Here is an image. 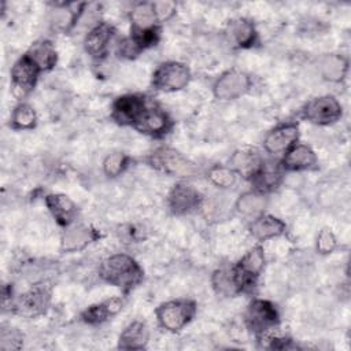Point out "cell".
Wrapping results in <instances>:
<instances>
[{
  "label": "cell",
  "mask_w": 351,
  "mask_h": 351,
  "mask_svg": "<svg viewBox=\"0 0 351 351\" xmlns=\"http://www.w3.org/2000/svg\"><path fill=\"white\" fill-rule=\"evenodd\" d=\"M99 276L112 287L130 291L143 281L144 271L130 255L114 254L100 263Z\"/></svg>",
  "instance_id": "6da1fadb"
},
{
  "label": "cell",
  "mask_w": 351,
  "mask_h": 351,
  "mask_svg": "<svg viewBox=\"0 0 351 351\" xmlns=\"http://www.w3.org/2000/svg\"><path fill=\"white\" fill-rule=\"evenodd\" d=\"M280 315L276 306L265 299H254L244 313V324L256 337L265 339L278 326Z\"/></svg>",
  "instance_id": "7a4b0ae2"
},
{
  "label": "cell",
  "mask_w": 351,
  "mask_h": 351,
  "mask_svg": "<svg viewBox=\"0 0 351 351\" xmlns=\"http://www.w3.org/2000/svg\"><path fill=\"white\" fill-rule=\"evenodd\" d=\"M196 314V303L189 299H176L159 304L155 310L160 328L169 332H180Z\"/></svg>",
  "instance_id": "3957f363"
},
{
  "label": "cell",
  "mask_w": 351,
  "mask_h": 351,
  "mask_svg": "<svg viewBox=\"0 0 351 351\" xmlns=\"http://www.w3.org/2000/svg\"><path fill=\"white\" fill-rule=\"evenodd\" d=\"M149 165L158 171L170 177H191L195 171V163L180 151L170 147H160L149 156Z\"/></svg>",
  "instance_id": "277c9868"
},
{
  "label": "cell",
  "mask_w": 351,
  "mask_h": 351,
  "mask_svg": "<svg viewBox=\"0 0 351 351\" xmlns=\"http://www.w3.org/2000/svg\"><path fill=\"white\" fill-rule=\"evenodd\" d=\"M343 115L340 101L332 95H324L308 100L303 110L302 117L308 122L319 126H326L337 122Z\"/></svg>",
  "instance_id": "5b68a950"
},
{
  "label": "cell",
  "mask_w": 351,
  "mask_h": 351,
  "mask_svg": "<svg viewBox=\"0 0 351 351\" xmlns=\"http://www.w3.org/2000/svg\"><path fill=\"white\" fill-rule=\"evenodd\" d=\"M191 81V70L185 63L170 60L162 63L152 75V86L162 92H176Z\"/></svg>",
  "instance_id": "8992f818"
},
{
  "label": "cell",
  "mask_w": 351,
  "mask_h": 351,
  "mask_svg": "<svg viewBox=\"0 0 351 351\" xmlns=\"http://www.w3.org/2000/svg\"><path fill=\"white\" fill-rule=\"evenodd\" d=\"M251 88V78L241 70H226L213 85V93L218 100L230 101L245 95Z\"/></svg>",
  "instance_id": "52a82bcc"
},
{
  "label": "cell",
  "mask_w": 351,
  "mask_h": 351,
  "mask_svg": "<svg viewBox=\"0 0 351 351\" xmlns=\"http://www.w3.org/2000/svg\"><path fill=\"white\" fill-rule=\"evenodd\" d=\"M40 69L25 53L11 67V93L16 99H23L34 86L40 75Z\"/></svg>",
  "instance_id": "ba28073f"
},
{
  "label": "cell",
  "mask_w": 351,
  "mask_h": 351,
  "mask_svg": "<svg viewBox=\"0 0 351 351\" xmlns=\"http://www.w3.org/2000/svg\"><path fill=\"white\" fill-rule=\"evenodd\" d=\"M147 107L148 104L144 96L136 93L123 95L114 101L111 117L119 125L134 128L143 117Z\"/></svg>",
  "instance_id": "9c48e42d"
},
{
  "label": "cell",
  "mask_w": 351,
  "mask_h": 351,
  "mask_svg": "<svg viewBox=\"0 0 351 351\" xmlns=\"http://www.w3.org/2000/svg\"><path fill=\"white\" fill-rule=\"evenodd\" d=\"M239 281L243 287V292L251 289L256 278L261 276L265 267V251L262 247L255 245L250 251H247L241 259L233 266Z\"/></svg>",
  "instance_id": "30bf717a"
},
{
  "label": "cell",
  "mask_w": 351,
  "mask_h": 351,
  "mask_svg": "<svg viewBox=\"0 0 351 351\" xmlns=\"http://www.w3.org/2000/svg\"><path fill=\"white\" fill-rule=\"evenodd\" d=\"M167 206L174 215L191 214L202 206V195L195 186L178 182L169 192Z\"/></svg>",
  "instance_id": "8fae6325"
},
{
  "label": "cell",
  "mask_w": 351,
  "mask_h": 351,
  "mask_svg": "<svg viewBox=\"0 0 351 351\" xmlns=\"http://www.w3.org/2000/svg\"><path fill=\"white\" fill-rule=\"evenodd\" d=\"M299 126L295 122H285L273 128L263 140V148L271 155L285 154L298 143Z\"/></svg>",
  "instance_id": "7c38bea8"
},
{
  "label": "cell",
  "mask_w": 351,
  "mask_h": 351,
  "mask_svg": "<svg viewBox=\"0 0 351 351\" xmlns=\"http://www.w3.org/2000/svg\"><path fill=\"white\" fill-rule=\"evenodd\" d=\"M318 163L314 149L307 144L292 145L280 160L282 170L285 171H303L315 169Z\"/></svg>",
  "instance_id": "4fadbf2b"
},
{
  "label": "cell",
  "mask_w": 351,
  "mask_h": 351,
  "mask_svg": "<svg viewBox=\"0 0 351 351\" xmlns=\"http://www.w3.org/2000/svg\"><path fill=\"white\" fill-rule=\"evenodd\" d=\"M282 167L280 162H265L262 160L256 171L250 177L252 189L261 193H269L274 191L282 178Z\"/></svg>",
  "instance_id": "5bb4252c"
},
{
  "label": "cell",
  "mask_w": 351,
  "mask_h": 351,
  "mask_svg": "<svg viewBox=\"0 0 351 351\" xmlns=\"http://www.w3.org/2000/svg\"><path fill=\"white\" fill-rule=\"evenodd\" d=\"M48 302L49 291L41 284H36L16 299L14 308L23 315H37L47 308Z\"/></svg>",
  "instance_id": "9a60e30c"
},
{
  "label": "cell",
  "mask_w": 351,
  "mask_h": 351,
  "mask_svg": "<svg viewBox=\"0 0 351 351\" xmlns=\"http://www.w3.org/2000/svg\"><path fill=\"white\" fill-rule=\"evenodd\" d=\"M96 239V233L92 228L84 223H70L63 229L60 237V247L66 252H75L84 250Z\"/></svg>",
  "instance_id": "2e32d148"
},
{
  "label": "cell",
  "mask_w": 351,
  "mask_h": 351,
  "mask_svg": "<svg viewBox=\"0 0 351 351\" xmlns=\"http://www.w3.org/2000/svg\"><path fill=\"white\" fill-rule=\"evenodd\" d=\"M114 27L107 22H99L89 29L84 38V48L85 51L93 56L100 58L106 53L108 44L114 37Z\"/></svg>",
  "instance_id": "e0dca14e"
},
{
  "label": "cell",
  "mask_w": 351,
  "mask_h": 351,
  "mask_svg": "<svg viewBox=\"0 0 351 351\" xmlns=\"http://www.w3.org/2000/svg\"><path fill=\"white\" fill-rule=\"evenodd\" d=\"M171 128V119L169 115L159 107L148 106L144 111L140 121L136 123L134 129L140 133L149 136H162L166 134Z\"/></svg>",
  "instance_id": "ac0fdd59"
},
{
  "label": "cell",
  "mask_w": 351,
  "mask_h": 351,
  "mask_svg": "<svg viewBox=\"0 0 351 351\" xmlns=\"http://www.w3.org/2000/svg\"><path fill=\"white\" fill-rule=\"evenodd\" d=\"M285 229L287 225L284 221L265 213L255 217L248 226L251 236L258 241H266L274 237H280L281 234H284Z\"/></svg>",
  "instance_id": "d6986e66"
},
{
  "label": "cell",
  "mask_w": 351,
  "mask_h": 351,
  "mask_svg": "<svg viewBox=\"0 0 351 351\" xmlns=\"http://www.w3.org/2000/svg\"><path fill=\"white\" fill-rule=\"evenodd\" d=\"M45 204L60 226L66 228L74 222L77 217V206L67 195L49 193L45 196Z\"/></svg>",
  "instance_id": "ffe728a7"
},
{
  "label": "cell",
  "mask_w": 351,
  "mask_h": 351,
  "mask_svg": "<svg viewBox=\"0 0 351 351\" xmlns=\"http://www.w3.org/2000/svg\"><path fill=\"white\" fill-rule=\"evenodd\" d=\"M123 299L112 296L100 303L92 304L81 313V319L89 325H99L106 322L108 318L117 315L123 308Z\"/></svg>",
  "instance_id": "44dd1931"
},
{
  "label": "cell",
  "mask_w": 351,
  "mask_h": 351,
  "mask_svg": "<svg viewBox=\"0 0 351 351\" xmlns=\"http://www.w3.org/2000/svg\"><path fill=\"white\" fill-rule=\"evenodd\" d=\"M130 23L132 34H143L159 29V19L155 12L154 3L144 1L136 4L130 11Z\"/></svg>",
  "instance_id": "7402d4cb"
},
{
  "label": "cell",
  "mask_w": 351,
  "mask_h": 351,
  "mask_svg": "<svg viewBox=\"0 0 351 351\" xmlns=\"http://www.w3.org/2000/svg\"><path fill=\"white\" fill-rule=\"evenodd\" d=\"M149 341V329L143 321L130 322L118 337L121 350H143Z\"/></svg>",
  "instance_id": "603a6c76"
},
{
  "label": "cell",
  "mask_w": 351,
  "mask_h": 351,
  "mask_svg": "<svg viewBox=\"0 0 351 351\" xmlns=\"http://www.w3.org/2000/svg\"><path fill=\"white\" fill-rule=\"evenodd\" d=\"M318 70L324 80L329 82H341L348 73V59L339 53L324 55L318 60Z\"/></svg>",
  "instance_id": "cb8c5ba5"
},
{
  "label": "cell",
  "mask_w": 351,
  "mask_h": 351,
  "mask_svg": "<svg viewBox=\"0 0 351 351\" xmlns=\"http://www.w3.org/2000/svg\"><path fill=\"white\" fill-rule=\"evenodd\" d=\"M211 285L215 293L225 298H232L243 292V287L239 281L234 267L217 269L211 276Z\"/></svg>",
  "instance_id": "d4e9b609"
},
{
  "label": "cell",
  "mask_w": 351,
  "mask_h": 351,
  "mask_svg": "<svg viewBox=\"0 0 351 351\" xmlns=\"http://www.w3.org/2000/svg\"><path fill=\"white\" fill-rule=\"evenodd\" d=\"M230 41L239 48H250L256 43V30L254 23L245 18H236L228 26Z\"/></svg>",
  "instance_id": "484cf974"
},
{
  "label": "cell",
  "mask_w": 351,
  "mask_h": 351,
  "mask_svg": "<svg viewBox=\"0 0 351 351\" xmlns=\"http://www.w3.org/2000/svg\"><path fill=\"white\" fill-rule=\"evenodd\" d=\"M259 152L254 148H240L230 158V167L240 176L250 178L262 163Z\"/></svg>",
  "instance_id": "4316f807"
},
{
  "label": "cell",
  "mask_w": 351,
  "mask_h": 351,
  "mask_svg": "<svg viewBox=\"0 0 351 351\" xmlns=\"http://www.w3.org/2000/svg\"><path fill=\"white\" fill-rule=\"evenodd\" d=\"M26 55L36 63L40 71H48L55 67L58 62V52L55 45L48 40H41L34 43Z\"/></svg>",
  "instance_id": "83f0119b"
},
{
  "label": "cell",
  "mask_w": 351,
  "mask_h": 351,
  "mask_svg": "<svg viewBox=\"0 0 351 351\" xmlns=\"http://www.w3.org/2000/svg\"><path fill=\"white\" fill-rule=\"evenodd\" d=\"M267 206V197L265 193L256 192V191H248L239 196L236 202V210L248 217H258L265 211Z\"/></svg>",
  "instance_id": "f1b7e54d"
},
{
  "label": "cell",
  "mask_w": 351,
  "mask_h": 351,
  "mask_svg": "<svg viewBox=\"0 0 351 351\" xmlns=\"http://www.w3.org/2000/svg\"><path fill=\"white\" fill-rule=\"evenodd\" d=\"M10 125L15 130H30L37 123V114L27 103H19L11 114Z\"/></svg>",
  "instance_id": "f546056e"
},
{
  "label": "cell",
  "mask_w": 351,
  "mask_h": 351,
  "mask_svg": "<svg viewBox=\"0 0 351 351\" xmlns=\"http://www.w3.org/2000/svg\"><path fill=\"white\" fill-rule=\"evenodd\" d=\"M237 176L239 174L230 166L222 165H215L207 171V178L210 180V182L221 189L232 188L237 181Z\"/></svg>",
  "instance_id": "4dcf8cb0"
},
{
  "label": "cell",
  "mask_w": 351,
  "mask_h": 351,
  "mask_svg": "<svg viewBox=\"0 0 351 351\" xmlns=\"http://www.w3.org/2000/svg\"><path fill=\"white\" fill-rule=\"evenodd\" d=\"M128 163H129V158L128 155H125L123 152H112V154H108L104 160H103V173L110 177V178H114V177H118L121 176L126 167H128Z\"/></svg>",
  "instance_id": "1f68e13d"
},
{
  "label": "cell",
  "mask_w": 351,
  "mask_h": 351,
  "mask_svg": "<svg viewBox=\"0 0 351 351\" xmlns=\"http://www.w3.org/2000/svg\"><path fill=\"white\" fill-rule=\"evenodd\" d=\"M336 247H337V239L335 233L328 228L321 229L315 240L317 252L321 255H328V254H332L336 250Z\"/></svg>",
  "instance_id": "d6a6232c"
},
{
  "label": "cell",
  "mask_w": 351,
  "mask_h": 351,
  "mask_svg": "<svg viewBox=\"0 0 351 351\" xmlns=\"http://www.w3.org/2000/svg\"><path fill=\"white\" fill-rule=\"evenodd\" d=\"M22 333L15 328H3L0 332V348L10 351V350H19L23 343Z\"/></svg>",
  "instance_id": "836d02e7"
},
{
  "label": "cell",
  "mask_w": 351,
  "mask_h": 351,
  "mask_svg": "<svg viewBox=\"0 0 351 351\" xmlns=\"http://www.w3.org/2000/svg\"><path fill=\"white\" fill-rule=\"evenodd\" d=\"M154 7H155V12L158 15L159 22L167 21L176 12V4L173 1H156L154 3Z\"/></svg>",
  "instance_id": "e575fe53"
}]
</instances>
